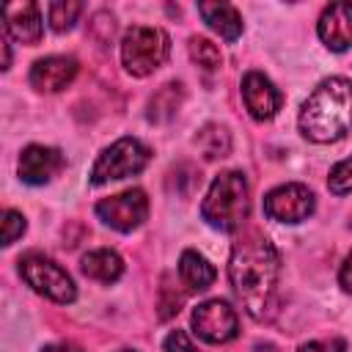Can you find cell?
<instances>
[{
  "label": "cell",
  "instance_id": "23",
  "mask_svg": "<svg viewBox=\"0 0 352 352\" xmlns=\"http://www.w3.org/2000/svg\"><path fill=\"white\" fill-rule=\"evenodd\" d=\"M25 234V217L14 209H6L3 214V245H14L16 236Z\"/></svg>",
  "mask_w": 352,
  "mask_h": 352
},
{
  "label": "cell",
  "instance_id": "24",
  "mask_svg": "<svg viewBox=\"0 0 352 352\" xmlns=\"http://www.w3.org/2000/svg\"><path fill=\"white\" fill-rule=\"evenodd\" d=\"M179 305H182V294H170V286L165 280L162 300H160V319H170L173 314H179Z\"/></svg>",
  "mask_w": 352,
  "mask_h": 352
},
{
  "label": "cell",
  "instance_id": "6",
  "mask_svg": "<svg viewBox=\"0 0 352 352\" xmlns=\"http://www.w3.org/2000/svg\"><path fill=\"white\" fill-rule=\"evenodd\" d=\"M148 148L138 138H121L110 148L99 154V160L91 168V184H104L113 179H126L140 173L148 165Z\"/></svg>",
  "mask_w": 352,
  "mask_h": 352
},
{
  "label": "cell",
  "instance_id": "22",
  "mask_svg": "<svg viewBox=\"0 0 352 352\" xmlns=\"http://www.w3.org/2000/svg\"><path fill=\"white\" fill-rule=\"evenodd\" d=\"M327 187H330V192H336V195H346V192H352V157L344 160V162H338V165L330 170V176H327Z\"/></svg>",
  "mask_w": 352,
  "mask_h": 352
},
{
  "label": "cell",
  "instance_id": "18",
  "mask_svg": "<svg viewBox=\"0 0 352 352\" xmlns=\"http://www.w3.org/2000/svg\"><path fill=\"white\" fill-rule=\"evenodd\" d=\"M179 102H182V85L179 82H168L162 85L151 102H148V118L151 121H168L176 110H179Z\"/></svg>",
  "mask_w": 352,
  "mask_h": 352
},
{
  "label": "cell",
  "instance_id": "11",
  "mask_svg": "<svg viewBox=\"0 0 352 352\" xmlns=\"http://www.w3.org/2000/svg\"><path fill=\"white\" fill-rule=\"evenodd\" d=\"M319 38L333 50L344 52L352 47V3H330L319 16Z\"/></svg>",
  "mask_w": 352,
  "mask_h": 352
},
{
  "label": "cell",
  "instance_id": "7",
  "mask_svg": "<svg viewBox=\"0 0 352 352\" xmlns=\"http://www.w3.org/2000/svg\"><path fill=\"white\" fill-rule=\"evenodd\" d=\"M146 214H148V198L138 187L135 190H124V192L110 195V198L96 204V217L104 226H110V228H116L121 234L138 228L146 220Z\"/></svg>",
  "mask_w": 352,
  "mask_h": 352
},
{
  "label": "cell",
  "instance_id": "26",
  "mask_svg": "<svg viewBox=\"0 0 352 352\" xmlns=\"http://www.w3.org/2000/svg\"><path fill=\"white\" fill-rule=\"evenodd\" d=\"M346 344L341 338H330V341H308L300 346V352H344Z\"/></svg>",
  "mask_w": 352,
  "mask_h": 352
},
{
  "label": "cell",
  "instance_id": "4",
  "mask_svg": "<svg viewBox=\"0 0 352 352\" xmlns=\"http://www.w3.org/2000/svg\"><path fill=\"white\" fill-rule=\"evenodd\" d=\"M168 52H170V38L160 28L135 25L124 33L121 63L132 77H148L154 69L165 63Z\"/></svg>",
  "mask_w": 352,
  "mask_h": 352
},
{
  "label": "cell",
  "instance_id": "27",
  "mask_svg": "<svg viewBox=\"0 0 352 352\" xmlns=\"http://www.w3.org/2000/svg\"><path fill=\"white\" fill-rule=\"evenodd\" d=\"M338 283L344 292H352V253L346 256V261L341 264V272H338Z\"/></svg>",
  "mask_w": 352,
  "mask_h": 352
},
{
  "label": "cell",
  "instance_id": "16",
  "mask_svg": "<svg viewBox=\"0 0 352 352\" xmlns=\"http://www.w3.org/2000/svg\"><path fill=\"white\" fill-rule=\"evenodd\" d=\"M80 267H82V272H85L88 278H94V280H99V283H116V280L121 278V272H124L121 256H118L116 250H110V248L88 250V253L82 256Z\"/></svg>",
  "mask_w": 352,
  "mask_h": 352
},
{
  "label": "cell",
  "instance_id": "3",
  "mask_svg": "<svg viewBox=\"0 0 352 352\" xmlns=\"http://www.w3.org/2000/svg\"><path fill=\"white\" fill-rule=\"evenodd\" d=\"M201 214L209 226L220 228V231H236L245 217H248V179L239 170H226L220 173L204 204H201Z\"/></svg>",
  "mask_w": 352,
  "mask_h": 352
},
{
  "label": "cell",
  "instance_id": "17",
  "mask_svg": "<svg viewBox=\"0 0 352 352\" xmlns=\"http://www.w3.org/2000/svg\"><path fill=\"white\" fill-rule=\"evenodd\" d=\"M179 275H182V280H184V286L190 292H204L217 278L214 267L201 253H195V250H184L182 253V258H179Z\"/></svg>",
  "mask_w": 352,
  "mask_h": 352
},
{
  "label": "cell",
  "instance_id": "5",
  "mask_svg": "<svg viewBox=\"0 0 352 352\" xmlns=\"http://www.w3.org/2000/svg\"><path fill=\"white\" fill-rule=\"evenodd\" d=\"M19 275L25 278V283H28L33 292L44 294V297L52 300V302L66 305V302H74V297H77V289H74L72 275H69L58 261L41 256V253H28V256H22V258H19Z\"/></svg>",
  "mask_w": 352,
  "mask_h": 352
},
{
  "label": "cell",
  "instance_id": "25",
  "mask_svg": "<svg viewBox=\"0 0 352 352\" xmlns=\"http://www.w3.org/2000/svg\"><path fill=\"white\" fill-rule=\"evenodd\" d=\"M165 352H198V346L187 338L184 330H173V333L165 338Z\"/></svg>",
  "mask_w": 352,
  "mask_h": 352
},
{
  "label": "cell",
  "instance_id": "20",
  "mask_svg": "<svg viewBox=\"0 0 352 352\" xmlns=\"http://www.w3.org/2000/svg\"><path fill=\"white\" fill-rule=\"evenodd\" d=\"M80 14H82V3H74V0H55V3H50V8H47L50 28H52L55 33L72 30Z\"/></svg>",
  "mask_w": 352,
  "mask_h": 352
},
{
  "label": "cell",
  "instance_id": "8",
  "mask_svg": "<svg viewBox=\"0 0 352 352\" xmlns=\"http://www.w3.org/2000/svg\"><path fill=\"white\" fill-rule=\"evenodd\" d=\"M192 330L198 338L209 344H226L236 338L239 322H236L234 308L226 300H206L192 311Z\"/></svg>",
  "mask_w": 352,
  "mask_h": 352
},
{
  "label": "cell",
  "instance_id": "9",
  "mask_svg": "<svg viewBox=\"0 0 352 352\" xmlns=\"http://www.w3.org/2000/svg\"><path fill=\"white\" fill-rule=\"evenodd\" d=\"M314 212V192L305 184H280L264 195V214L278 223H300Z\"/></svg>",
  "mask_w": 352,
  "mask_h": 352
},
{
  "label": "cell",
  "instance_id": "19",
  "mask_svg": "<svg viewBox=\"0 0 352 352\" xmlns=\"http://www.w3.org/2000/svg\"><path fill=\"white\" fill-rule=\"evenodd\" d=\"M195 143H198V148L204 151L206 160H217V157H226L231 151V135L217 124H206L198 132Z\"/></svg>",
  "mask_w": 352,
  "mask_h": 352
},
{
  "label": "cell",
  "instance_id": "13",
  "mask_svg": "<svg viewBox=\"0 0 352 352\" xmlns=\"http://www.w3.org/2000/svg\"><path fill=\"white\" fill-rule=\"evenodd\" d=\"M63 162V154L52 146H28L19 157V179L28 184H47Z\"/></svg>",
  "mask_w": 352,
  "mask_h": 352
},
{
  "label": "cell",
  "instance_id": "10",
  "mask_svg": "<svg viewBox=\"0 0 352 352\" xmlns=\"http://www.w3.org/2000/svg\"><path fill=\"white\" fill-rule=\"evenodd\" d=\"M242 99H245V107L250 110V116L256 121L272 118L280 110V102H283L280 91L261 72H248L242 77Z\"/></svg>",
  "mask_w": 352,
  "mask_h": 352
},
{
  "label": "cell",
  "instance_id": "29",
  "mask_svg": "<svg viewBox=\"0 0 352 352\" xmlns=\"http://www.w3.org/2000/svg\"><path fill=\"white\" fill-rule=\"evenodd\" d=\"M11 66V44H8V33H3V69Z\"/></svg>",
  "mask_w": 352,
  "mask_h": 352
},
{
  "label": "cell",
  "instance_id": "1",
  "mask_svg": "<svg viewBox=\"0 0 352 352\" xmlns=\"http://www.w3.org/2000/svg\"><path fill=\"white\" fill-rule=\"evenodd\" d=\"M278 275H280V258L264 234L248 231L239 242H234L228 278L245 311L256 322H264L275 314Z\"/></svg>",
  "mask_w": 352,
  "mask_h": 352
},
{
  "label": "cell",
  "instance_id": "30",
  "mask_svg": "<svg viewBox=\"0 0 352 352\" xmlns=\"http://www.w3.org/2000/svg\"><path fill=\"white\" fill-rule=\"evenodd\" d=\"M118 352H135V349H118Z\"/></svg>",
  "mask_w": 352,
  "mask_h": 352
},
{
  "label": "cell",
  "instance_id": "15",
  "mask_svg": "<svg viewBox=\"0 0 352 352\" xmlns=\"http://www.w3.org/2000/svg\"><path fill=\"white\" fill-rule=\"evenodd\" d=\"M198 14L214 33H220L228 41H234L242 33V16L231 3H198Z\"/></svg>",
  "mask_w": 352,
  "mask_h": 352
},
{
  "label": "cell",
  "instance_id": "12",
  "mask_svg": "<svg viewBox=\"0 0 352 352\" xmlns=\"http://www.w3.org/2000/svg\"><path fill=\"white\" fill-rule=\"evenodd\" d=\"M74 77H77V60L74 58H66V55L41 58L30 69V85L36 91H44V94L63 91Z\"/></svg>",
  "mask_w": 352,
  "mask_h": 352
},
{
  "label": "cell",
  "instance_id": "14",
  "mask_svg": "<svg viewBox=\"0 0 352 352\" xmlns=\"http://www.w3.org/2000/svg\"><path fill=\"white\" fill-rule=\"evenodd\" d=\"M3 19H6V33L14 36L16 41L33 47L41 41V16H38V6L30 0H19V3H8L3 8Z\"/></svg>",
  "mask_w": 352,
  "mask_h": 352
},
{
  "label": "cell",
  "instance_id": "28",
  "mask_svg": "<svg viewBox=\"0 0 352 352\" xmlns=\"http://www.w3.org/2000/svg\"><path fill=\"white\" fill-rule=\"evenodd\" d=\"M41 352H80V346H74L69 341H58V344H47Z\"/></svg>",
  "mask_w": 352,
  "mask_h": 352
},
{
  "label": "cell",
  "instance_id": "2",
  "mask_svg": "<svg viewBox=\"0 0 352 352\" xmlns=\"http://www.w3.org/2000/svg\"><path fill=\"white\" fill-rule=\"evenodd\" d=\"M352 126V85L344 77L322 80L300 110V132L314 143H333Z\"/></svg>",
  "mask_w": 352,
  "mask_h": 352
},
{
  "label": "cell",
  "instance_id": "21",
  "mask_svg": "<svg viewBox=\"0 0 352 352\" xmlns=\"http://www.w3.org/2000/svg\"><path fill=\"white\" fill-rule=\"evenodd\" d=\"M190 55H192V60L198 63V66H204V69H220V63H223V55H220V47L217 44H212L209 38H204V36H192L190 38Z\"/></svg>",
  "mask_w": 352,
  "mask_h": 352
}]
</instances>
